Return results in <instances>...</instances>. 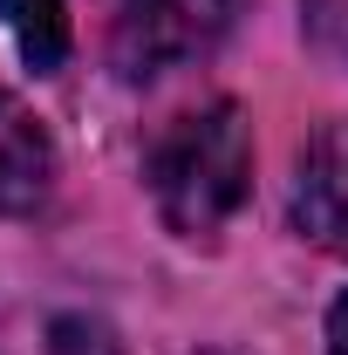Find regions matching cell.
<instances>
[{
  "label": "cell",
  "mask_w": 348,
  "mask_h": 355,
  "mask_svg": "<svg viewBox=\"0 0 348 355\" xmlns=\"http://www.w3.org/2000/svg\"><path fill=\"white\" fill-rule=\"evenodd\" d=\"M143 178H150V198H157V212L177 239H212L253 191V123H246V110L232 96H218L205 110L171 116L150 144V157H143Z\"/></svg>",
  "instance_id": "obj_1"
},
{
  "label": "cell",
  "mask_w": 348,
  "mask_h": 355,
  "mask_svg": "<svg viewBox=\"0 0 348 355\" xmlns=\"http://www.w3.org/2000/svg\"><path fill=\"white\" fill-rule=\"evenodd\" d=\"M239 14L246 0H103V55L123 83H150L205 62L239 28Z\"/></svg>",
  "instance_id": "obj_2"
},
{
  "label": "cell",
  "mask_w": 348,
  "mask_h": 355,
  "mask_svg": "<svg viewBox=\"0 0 348 355\" xmlns=\"http://www.w3.org/2000/svg\"><path fill=\"white\" fill-rule=\"evenodd\" d=\"M294 232L348 260V116L321 123L294 164Z\"/></svg>",
  "instance_id": "obj_3"
},
{
  "label": "cell",
  "mask_w": 348,
  "mask_h": 355,
  "mask_svg": "<svg viewBox=\"0 0 348 355\" xmlns=\"http://www.w3.org/2000/svg\"><path fill=\"white\" fill-rule=\"evenodd\" d=\"M55 191V137L35 123L21 96L0 89V219L42 212Z\"/></svg>",
  "instance_id": "obj_4"
},
{
  "label": "cell",
  "mask_w": 348,
  "mask_h": 355,
  "mask_svg": "<svg viewBox=\"0 0 348 355\" xmlns=\"http://www.w3.org/2000/svg\"><path fill=\"white\" fill-rule=\"evenodd\" d=\"M0 21L21 42V55H28L35 76H48V69L69 62V0H0Z\"/></svg>",
  "instance_id": "obj_5"
},
{
  "label": "cell",
  "mask_w": 348,
  "mask_h": 355,
  "mask_svg": "<svg viewBox=\"0 0 348 355\" xmlns=\"http://www.w3.org/2000/svg\"><path fill=\"white\" fill-rule=\"evenodd\" d=\"M48 355H123V349H116V335H110L103 321H89V314H55Z\"/></svg>",
  "instance_id": "obj_6"
},
{
  "label": "cell",
  "mask_w": 348,
  "mask_h": 355,
  "mask_svg": "<svg viewBox=\"0 0 348 355\" xmlns=\"http://www.w3.org/2000/svg\"><path fill=\"white\" fill-rule=\"evenodd\" d=\"M328 355H348V294L328 308Z\"/></svg>",
  "instance_id": "obj_7"
},
{
  "label": "cell",
  "mask_w": 348,
  "mask_h": 355,
  "mask_svg": "<svg viewBox=\"0 0 348 355\" xmlns=\"http://www.w3.org/2000/svg\"><path fill=\"white\" fill-rule=\"evenodd\" d=\"M212 355H232V349H212Z\"/></svg>",
  "instance_id": "obj_8"
}]
</instances>
